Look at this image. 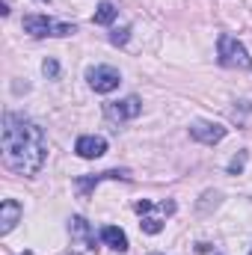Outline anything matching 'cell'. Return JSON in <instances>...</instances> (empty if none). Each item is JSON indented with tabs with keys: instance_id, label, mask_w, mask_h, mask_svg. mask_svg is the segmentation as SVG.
Instances as JSON below:
<instances>
[{
	"instance_id": "obj_1",
	"label": "cell",
	"mask_w": 252,
	"mask_h": 255,
	"mask_svg": "<svg viewBox=\"0 0 252 255\" xmlns=\"http://www.w3.org/2000/svg\"><path fill=\"white\" fill-rule=\"evenodd\" d=\"M45 157H48L45 130L18 113H6L3 116V163L18 175H36L45 166Z\"/></svg>"
},
{
	"instance_id": "obj_2",
	"label": "cell",
	"mask_w": 252,
	"mask_h": 255,
	"mask_svg": "<svg viewBox=\"0 0 252 255\" xmlns=\"http://www.w3.org/2000/svg\"><path fill=\"white\" fill-rule=\"evenodd\" d=\"M24 33L36 36V39H45V36H71V33H77V27L65 24V21H54L48 15H27L24 18Z\"/></svg>"
},
{
	"instance_id": "obj_3",
	"label": "cell",
	"mask_w": 252,
	"mask_h": 255,
	"mask_svg": "<svg viewBox=\"0 0 252 255\" xmlns=\"http://www.w3.org/2000/svg\"><path fill=\"white\" fill-rule=\"evenodd\" d=\"M217 54H220V63L226 65V68H250L252 65L250 51H247L235 36H229V33L220 36V42H217Z\"/></svg>"
},
{
	"instance_id": "obj_4",
	"label": "cell",
	"mask_w": 252,
	"mask_h": 255,
	"mask_svg": "<svg viewBox=\"0 0 252 255\" xmlns=\"http://www.w3.org/2000/svg\"><path fill=\"white\" fill-rule=\"evenodd\" d=\"M86 80H89V86H92L95 92L107 95V92L119 89V83H122V74H119L113 65H95V68H89V71H86Z\"/></svg>"
},
{
	"instance_id": "obj_5",
	"label": "cell",
	"mask_w": 252,
	"mask_h": 255,
	"mask_svg": "<svg viewBox=\"0 0 252 255\" xmlns=\"http://www.w3.org/2000/svg\"><path fill=\"white\" fill-rule=\"evenodd\" d=\"M104 113H107L110 122H127V119H136V116L142 113V101H139L136 95H127L122 101H110V104L104 107Z\"/></svg>"
},
{
	"instance_id": "obj_6",
	"label": "cell",
	"mask_w": 252,
	"mask_h": 255,
	"mask_svg": "<svg viewBox=\"0 0 252 255\" xmlns=\"http://www.w3.org/2000/svg\"><path fill=\"white\" fill-rule=\"evenodd\" d=\"M190 136H193L196 142L214 145V142H220V139L226 136V128L220 125V122H193V125H190Z\"/></svg>"
},
{
	"instance_id": "obj_7",
	"label": "cell",
	"mask_w": 252,
	"mask_h": 255,
	"mask_svg": "<svg viewBox=\"0 0 252 255\" xmlns=\"http://www.w3.org/2000/svg\"><path fill=\"white\" fill-rule=\"evenodd\" d=\"M74 151H77L83 160H95V157H101V154L107 151V139H104V136H95V133H86V136L77 139Z\"/></svg>"
},
{
	"instance_id": "obj_8",
	"label": "cell",
	"mask_w": 252,
	"mask_h": 255,
	"mask_svg": "<svg viewBox=\"0 0 252 255\" xmlns=\"http://www.w3.org/2000/svg\"><path fill=\"white\" fill-rule=\"evenodd\" d=\"M21 205L15 202V199H6L3 205H0V235H9L12 229H15V223L21 220Z\"/></svg>"
},
{
	"instance_id": "obj_9",
	"label": "cell",
	"mask_w": 252,
	"mask_h": 255,
	"mask_svg": "<svg viewBox=\"0 0 252 255\" xmlns=\"http://www.w3.org/2000/svg\"><path fill=\"white\" fill-rule=\"evenodd\" d=\"M101 241L110 250H116V253H127V235L122 229H116V226H104L101 229Z\"/></svg>"
},
{
	"instance_id": "obj_10",
	"label": "cell",
	"mask_w": 252,
	"mask_h": 255,
	"mask_svg": "<svg viewBox=\"0 0 252 255\" xmlns=\"http://www.w3.org/2000/svg\"><path fill=\"white\" fill-rule=\"evenodd\" d=\"M104 178H130V175H127L125 169H110V172H101V175H92V178H80L77 187H80V193L86 196L92 184H98V181H104Z\"/></svg>"
},
{
	"instance_id": "obj_11",
	"label": "cell",
	"mask_w": 252,
	"mask_h": 255,
	"mask_svg": "<svg viewBox=\"0 0 252 255\" xmlns=\"http://www.w3.org/2000/svg\"><path fill=\"white\" fill-rule=\"evenodd\" d=\"M116 15H119V9H116L110 0H104V3L95 9V18H92V21H95V24H113V21H116Z\"/></svg>"
},
{
	"instance_id": "obj_12",
	"label": "cell",
	"mask_w": 252,
	"mask_h": 255,
	"mask_svg": "<svg viewBox=\"0 0 252 255\" xmlns=\"http://www.w3.org/2000/svg\"><path fill=\"white\" fill-rule=\"evenodd\" d=\"M68 229H71V235H74V238H86L89 244H95V235L89 232V223H86L83 217H71V223H68Z\"/></svg>"
},
{
	"instance_id": "obj_13",
	"label": "cell",
	"mask_w": 252,
	"mask_h": 255,
	"mask_svg": "<svg viewBox=\"0 0 252 255\" xmlns=\"http://www.w3.org/2000/svg\"><path fill=\"white\" fill-rule=\"evenodd\" d=\"M151 211H154V208H151ZM151 211H148V214H142V223H139V229H142L145 235H160V229H163V220H160L157 214H151Z\"/></svg>"
},
{
	"instance_id": "obj_14",
	"label": "cell",
	"mask_w": 252,
	"mask_h": 255,
	"mask_svg": "<svg viewBox=\"0 0 252 255\" xmlns=\"http://www.w3.org/2000/svg\"><path fill=\"white\" fill-rule=\"evenodd\" d=\"M244 163H247V151H241V154H235V157H232V163H229V172H232V175H238V172L244 169Z\"/></svg>"
},
{
	"instance_id": "obj_15",
	"label": "cell",
	"mask_w": 252,
	"mask_h": 255,
	"mask_svg": "<svg viewBox=\"0 0 252 255\" xmlns=\"http://www.w3.org/2000/svg\"><path fill=\"white\" fill-rule=\"evenodd\" d=\"M127 33H130L127 27H122V30H113V36H110V42H113V45H125V42H127Z\"/></svg>"
},
{
	"instance_id": "obj_16",
	"label": "cell",
	"mask_w": 252,
	"mask_h": 255,
	"mask_svg": "<svg viewBox=\"0 0 252 255\" xmlns=\"http://www.w3.org/2000/svg\"><path fill=\"white\" fill-rule=\"evenodd\" d=\"M42 71H45L48 77H57V74H60V65L54 63V60H45V65H42Z\"/></svg>"
},
{
	"instance_id": "obj_17",
	"label": "cell",
	"mask_w": 252,
	"mask_h": 255,
	"mask_svg": "<svg viewBox=\"0 0 252 255\" xmlns=\"http://www.w3.org/2000/svg\"><path fill=\"white\" fill-rule=\"evenodd\" d=\"M151 208H154V205H151L148 199H142V202H136V214H139V217H142V214H148Z\"/></svg>"
},
{
	"instance_id": "obj_18",
	"label": "cell",
	"mask_w": 252,
	"mask_h": 255,
	"mask_svg": "<svg viewBox=\"0 0 252 255\" xmlns=\"http://www.w3.org/2000/svg\"><path fill=\"white\" fill-rule=\"evenodd\" d=\"M42 3H51V0H42Z\"/></svg>"
},
{
	"instance_id": "obj_19",
	"label": "cell",
	"mask_w": 252,
	"mask_h": 255,
	"mask_svg": "<svg viewBox=\"0 0 252 255\" xmlns=\"http://www.w3.org/2000/svg\"><path fill=\"white\" fill-rule=\"evenodd\" d=\"M250 255H252V253H250Z\"/></svg>"
}]
</instances>
